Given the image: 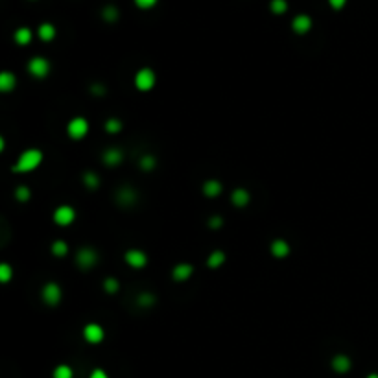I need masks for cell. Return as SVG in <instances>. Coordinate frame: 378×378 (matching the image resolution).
I'll return each mask as SVG.
<instances>
[{"label": "cell", "instance_id": "8d00e7d4", "mask_svg": "<svg viewBox=\"0 0 378 378\" xmlns=\"http://www.w3.org/2000/svg\"><path fill=\"white\" fill-rule=\"evenodd\" d=\"M89 378H109V374L103 371V369H94V371L91 372V376Z\"/></svg>", "mask_w": 378, "mask_h": 378}, {"label": "cell", "instance_id": "1f68e13d", "mask_svg": "<svg viewBox=\"0 0 378 378\" xmlns=\"http://www.w3.org/2000/svg\"><path fill=\"white\" fill-rule=\"evenodd\" d=\"M15 198H17L21 203H26V201H30V198H32V192H30L28 186L21 184V186H17V188H15Z\"/></svg>", "mask_w": 378, "mask_h": 378}, {"label": "cell", "instance_id": "74e56055", "mask_svg": "<svg viewBox=\"0 0 378 378\" xmlns=\"http://www.w3.org/2000/svg\"><path fill=\"white\" fill-rule=\"evenodd\" d=\"M367 378H378V374H376V372H371V374H369Z\"/></svg>", "mask_w": 378, "mask_h": 378}, {"label": "cell", "instance_id": "30bf717a", "mask_svg": "<svg viewBox=\"0 0 378 378\" xmlns=\"http://www.w3.org/2000/svg\"><path fill=\"white\" fill-rule=\"evenodd\" d=\"M115 200L118 201V205L122 207H131L138 201V194L133 186H120V188L116 190Z\"/></svg>", "mask_w": 378, "mask_h": 378}, {"label": "cell", "instance_id": "52a82bcc", "mask_svg": "<svg viewBox=\"0 0 378 378\" xmlns=\"http://www.w3.org/2000/svg\"><path fill=\"white\" fill-rule=\"evenodd\" d=\"M41 297H43V301H45L48 306H58V304L61 303L63 292H61V288H59L56 282H48V284H45L43 290H41Z\"/></svg>", "mask_w": 378, "mask_h": 378}, {"label": "cell", "instance_id": "d590c367", "mask_svg": "<svg viewBox=\"0 0 378 378\" xmlns=\"http://www.w3.org/2000/svg\"><path fill=\"white\" fill-rule=\"evenodd\" d=\"M328 4L332 10H343V6L347 4V0H328Z\"/></svg>", "mask_w": 378, "mask_h": 378}, {"label": "cell", "instance_id": "5b68a950", "mask_svg": "<svg viewBox=\"0 0 378 378\" xmlns=\"http://www.w3.org/2000/svg\"><path fill=\"white\" fill-rule=\"evenodd\" d=\"M87 133H89V122H87L83 116H76V118H72V120L67 124V135H69L72 140L85 138Z\"/></svg>", "mask_w": 378, "mask_h": 378}, {"label": "cell", "instance_id": "9c48e42d", "mask_svg": "<svg viewBox=\"0 0 378 378\" xmlns=\"http://www.w3.org/2000/svg\"><path fill=\"white\" fill-rule=\"evenodd\" d=\"M103 338H105V330L98 323H89V325L83 327V339H85L87 343L98 345L102 343Z\"/></svg>", "mask_w": 378, "mask_h": 378}, {"label": "cell", "instance_id": "603a6c76", "mask_svg": "<svg viewBox=\"0 0 378 378\" xmlns=\"http://www.w3.org/2000/svg\"><path fill=\"white\" fill-rule=\"evenodd\" d=\"M52 255L54 257H59L63 258L69 255V246H67V242L63 240H56L54 244H52Z\"/></svg>", "mask_w": 378, "mask_h": 378}, {"label": "cell", "instance_id": "4316f807", "mask_svg": "<svg viewBox=\"0 0 378 378\" xmlns=\"http://www.w3.org/2000/svg\"><path fill=\"white\" fill-rule=\"evenodd\" d=\"M105 131L109 135H116V133L122 131V122L118 118H107L105 120Z\"/></svg>", "mask_w": 378, "mask_h": 378}, {"label": "cell", "instance_id": "d4e9b609", "mask_svg": "<svg viewBox=\"0 0 378 378\" xmlns=\"http://www.w3.org/2000/svg\"><path fill=\"white\" fill-rule=\"evenodd\" d=\"M137 303L138 306H142V308H151L155 304V295L151 292H142L137 297Z\"/></svg>", "mask_w": 378, "mask_h": 378}, {"label": "cell", "instance_id": "cb8c5ba5", "mask_svg": "<svg viewBox=\"0 0 378 378\" xmlns=\"http://www.w3.org/2000/svg\"><path fill=\"white\" fill-rule=\"evenodd\" d=\"M83 184L89 190H96L100 186V177L94 172H85L83 173Z\"/></svg>", "mask_w": 378, "mask_h": 378}, {"label": "cell", "instance_id": "44dd1931", "mask_svg": "<svg viewBox=\"0 0 378 378\" xmlns=\"http://www.w3.org/2000/svg\"><path fill=\"white\" fill-rule=\"evenodd\" d=\"M56 26L50 23H45V24H41L39 30H37V35H39V39L41 41H45V43H48V41H54V37H56Z\"/></svg>", "mask_w": 378, "mask_h": 378}, {"label": "cell", "instance_id": "4dcf8cb0", "mask_svg": "<svg viewBox=\"0 0 378 378\" xmlns=\"http://www.w3.org/2000/svg\"><path fill=\"white\" fill-rule=\"evenodd\" d=\"M12 277H13V269H12V266L10 264H6V262H2L0 264V282H10L12 281Z\"/></svg>", "mask_w": 378, "mask_h": 378}, {"label": "cell", "instance_id": "f1b7e54d", "mask_svg": "<svg viewBox=\"0 0 378 378\" xmlns=\"http://www.w3.org/2000/svg\"><path fill=\"white\" fill-rule=\"evenodd\" d=\"M54 378H72L74 376V372H72V369H70L69 365H65V363H61V365H58L56 369H54V374H52Z\"/></svg>", "mask_w": 378, "mask_h": 378}, {"label": "cell", "instance_id": "7c38bea8", "mask_svg": "<svg viewBox=\"0 0 378 378\" xmlns=\"http://www.w3.org/2000/svg\"><path fill=\"white\" fill-rule=\"evenodd\" d=\"M192 273H194V266L188 262H181V264H177V266H173L172 279L175 282H184L192 277Z\"/></svg>", "mask_w": 378, "mask_h": 378}, {"label": "cell", "instance_id": "5bb4252c", "mask_svg": "<svg viewBox=\"0 0 378 378\" xmlns=\"http://www.w3.org/2000/svg\"><path fill=\"white\" fill-rule=\"evenodd\" d=\"M332 369L334 372H338V374H345V372H349L350 371V367H352V361H350L349 356H345V354H336L332 358Z\"/></svg>", "mask_w": 378, "mask_h": 378}, {"label": "cell", "instance_id": "3957f363", "mask_svg": "<svg viewBox=\"0 0 378 378\" xmlns=\"http://www.w3.org/2000/svg\"><path fill=\"white\" fill-rule=\"evenodd\" d=\"M133 81H135V87H137L140 92H148L155 87L157 76H155V72L151 69L144 67V69H140L137 74H135V80Z\"/></svg>", "mask_w": 378, "mask_h": 378}, {"label": "cell", "instance_id": "d6a6232c", "mask_svg": "<svg viewBox=\"0 0 378 378\" xmlns=\"http://www.w3.org/2000/svg\"><path fill=\"white\" fill-rule=\"evenodd\" d=\"M207 225H209L211 229H220V227L224 225V218H222V216H212V218L207 220Z\"/></svg>", "mask_w": 378, "mask_h": 378}, {"label": "cell", "instance_id": "9a60e30c", "mask_svg": "<svg viewBox=\"0 0 378 378\" xmlns=\"http://www.w3.org/2000/svg\"><path fill=\"white\" fill-rule=\"evenodd\" d=\"M15 87H17V76L10 70L0 72V92H12L15 91Z\"/></svg>", "mask_w": 378, "mask_h": 378}, {"label": "cell", "instance_id": "e0dca14e", "mask_svg": "<svg viewBox=\"0 0 378 378\" xmlns=\"http://www.w3.org/2000/svg\"><path fill=\"white\" fill-rule=\"evenodd\" d=\"M249 200H251V194H249L246 188H235V190H233V194H231V201H233V205L238 207V209L247 207Z\"/></svg>", "mask_w": 378, "mask_h": 378}, {"label": "cell", "instance_id": "e575fe53", "mask_svg": "<svg viewBox=\"0 0 378 378\" xmlns=\"http://www.w3.org/2000/svg\"><path fill=\"white\" fill-rule=\"evenodd\" d=\"M89 91H91V94H94V96H103V94H105V85L94 83V85L89 87Z\"/></svg>", "mask_w": 378, "mask_h": 378}, {"label": "cell", "instance_id": "4fadbf2b", "mask_svg": "<svg viewBox=\"0 0 378 378\" xmlns=\"http://www.w3.org/2000/svg\"><path fill=\"white\" fill-rule=\"evenodd\" d=\"M102 160H103V164H105V166L115 168V166L120 164L122 160H124V153H122V149H118V148H109V149H105V151H103Z\"/></svg>", "mask_w": 378, "mask_h": 378}, {"label": "cell", "instance_id": "836d02e7", "mask_svg": "<svg viewBox=\"0 0 378 378\" xmlns=\"http://www.w3.org/2000/svg\"><path fill=\"white\" fill-rule=\"evenodd\" d=\"M157 2H159V0H135L137 8H140V10H151Z\"/></svg>", "mask_w": 378, "mask_h": 378}, {"label": "cell", "instance_id": "8992f818", "mask_svg": "<svg viewBox=\"0 0 378 378\" xmlns=\"http://www.w3.org/2000/svg\"><path fill=\"white\" fill-rule=\"evenodd\" d=\"M54 224L59 225V227H69V225L74 224L76 220V211L70 205H59L56 211H54Z\"/></svg>", "mask_w": 378, "mask_h": 378}, {"label": "cell", "instance_id": "f546056e", "mask_svg": "<svg viewBox=\"0 0 378 378\" xmlns=\"http://www.w3.org/2000/svg\"><path fill=\"white\" fill-rule=\"evenodd\" d=\"M103 290L113 295V293H116L118 290H120V282L116 281L115 277H107V279L103 281Z\"/></svg>", "mask_w": 378, "mask_h": 378}, {"label": "cell", "instance_id": "277c9868", "mask_svg": "<svg viewBox=\"0 0 378 378\" xmlns=\"http://www.w3.org/2000/svg\"><path fill=\"white\" fill-rule=\"evenodd\" d=\"M28 72L37 80H45L50 74V61L43 56H35L28 61Z\"/></svg>", "mask_w": 378, "mask_h": 378}, {"label": "cell", "instance_id": "8fae6325", "mask_svg": "<svg viewBox=\"0 0 378 378\" xmlns=\"http://www.w3.org/2000/svg\"><path fill=\"white\" fill-rule=\"evenodd\" d=\"M312 24H314V23H312V17L306 15V13H301V15H297V17H293L292 30L297 35H304V34H308L310 30H312Z\"/></svg>", "mask_w": 378, "mask_h": 378}, {"label": "cell", "instance_id": "83f0119b", "mask_svg": "<svg viewBox=\"0 0 378 378\" xmlns=\"http://www.w3.org/2000/svg\"><path fill=\"white\" fill-rule=\"evenodd\" d=\"M138 164H140V168H142L144 172H151V170L157 166V160H155L153 155H142Z\"/></svg>", "mask_w": 378, "mask_h": 378}, {"label": "cell", "instance_id": "ac0fdd59", "mask_svg": "<svg viewBox=\"0 0 378 378\" xmlns=\"http://www.w3.org/2000/svg\"><path fill=\"white\" fill-rule=\"evenodd\" d=\"M13 39H15V43H17L19 46H26L32 43V39H34V34H32V30L26 28V26H21V28L15 30V34H13Z\"/></svg>", "mask_w": 378, "mask_h": 378}, {"label": "cell", "instance_id": "2e32d148", "mask_svg": "<svg viewBox=\"0 0 378 378\" xmlns=\"http://www.w3.org/2000/svg\"><path fill=\"white\" fill-rule=\"evenodd\" d=\"M269 251L275 258H286L290 255V244L286 240H282V238H277V240L271 242Z\"/></svg>", "mask_w": 378, "mask_h": 378}, {"label": "cell", "instance_id": "ffe728a7", "mask_svg": "<svg viewBox=\"0 0 378 378\" xmlns=\"http://www.w3.org/2000/svg\"><path fill=\"white\" fill-rule=\"evenodd\" d=\"M222 190H224V184L220 183V181H216V179H211V181H207L203 184V194L207 198H218L222 194Z\"/></svg>", "mask_w": 378, "mask_h": 378}, {"label": "cell", "instance_id": "d6986e66", "mask_svg": "<svg viewBox=\"0 0 378 378\" xmlns=\"http://www.w3.org/2000/svg\"><path fill=\"white\" fill-rule=\"evenodd\" d=\"M225 253L222 251V249H214V251L207 257V266L211 269H218V268H222L225 264Z\"/></svg>", "mask_w": 378, "mask_h": 378}, {"label": "cell", "instance_id": "484cf974", "mask_svg": "<svg viewBox=\"0 0 378 378\" xmlns=\"http://www.w3.org/2000/svg\"><path fill=\"white\" fill-rule=\"evenodd\" d=\"M269 10H271V13H275V15H282V13L288 12V2L286 0H271L269 2Z\"/></svg>", "mask_w": 378, "mask_h": 378}, {"label": "cell", "instance_id": "7a4b0ae2", "mask_svg": "<svg viewBox=\"0 0 378 378\" xmlns=\"http://www.w3.org/2000/svg\"><path fill=\"white\" fill-rule=\"evenodd\" d=\"M76 264L83 271L92 269L98 264V251L94 247H80L76 253Z\"/></svg>", "mask_w": 378, "mask_h": 378}, {"label": "cell", "instance_id": "ba28073f", "mask_svg": "<svg viewBox=\"0 0 378 378\" xmlns=\"http://www.w3.org/2000/svg\"><path fill=\"white\" fill-rule=\"evenodd\" d=\"M124 260L133 269H142L148 266V255L142 249H127L126 255H124Z\"/></svg>", "mask_w": 378, "mask_h": 378}, {"label": "cell", "instance_id": "7402d4cb", "mask_svg": "<svg viewBox=\"0 0 378 378\" xmlns=\"http://www.w3.org/2000/svg\"><path fill=\"white\" fill-rule=\"evenodd\" d=\"M118 17H120V12H118V8L113 6V4H109V6H105L102 10V19L105 23H116Z\"/></svg>", "mask_w": 378, "mask_h": 378}, {"label": "cell", "instance_id": "6da1fadb", "mask_svg": "<svg viewBox=\"0 0 378 378\" xmlns=\"http://www.w3.org/2000/svg\"><path fill=\"white\" fill-rule=\"evenodd\" d=\"M41 162H43V151H41V149H35V148L26 149L17 159L15 166H13V172L30 173V172H34V170H37V168L41 166Z\"/></svg>", "mask_w": 378, "mask_h": 378}]
</instances>
